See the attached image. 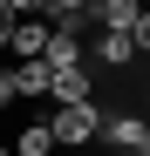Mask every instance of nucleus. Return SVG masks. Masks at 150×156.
<instances>
[{"mask_svg": "<svg viewBox=\"0 0 150 156\" xmlns=\"http://www.w3.org/2000/svg\"><path fill=\"white\" fill-rule=\"evenodd\" d=\"M48 136H55V149H82L96 143V129H103V102H75V109H48Z\"/></svg>", "mask_w": 150, "mask_h": 156, "instance_id": "f257e3e1", "label": "nucleus"}, {"mask_svg": "<svg viewBox=\"0 0 150 156\" xmlns=\"http://www.w3.org/2000/svg\"><path fill=\"white\" fill-rule=\"evenodd\" d=\"M82 14H89V27H103V34H130V41H137V55L150 48V14L130 7V0H89Z\"/></svg>", "mask_w": 150, "mask_h": 156, "instance_id": "f03ea898", "label": "nucleus"}, {"mask_svg": "<svg viewBox=\"0 0 150 156\" xmlns=\"http://www.w3.org/2000/svg\"><path fill=\"white\" fill-rule=\"evenodd\" d=\"M103 143H116L123 156H150V122L130 115V109H103V129H96Z\"/></svg>", "mask_w": 150, "mask_h": 156, "instance_id": "7ed1b4c3", "label": "nucleus"}, {"mask_svg": "<svg viewBox=\"0 0 150 156\" xmlns=\"http://www.w3.org/2000/svg\"><path fill=\"white\" fill-rule=\"evenodd\" d=\"M48 82H55V75H48V61H7V102H48Z\"/></svg>", "mask_w": 150, "mask_h": 156, "instance_id": "20e7f679", "label": "nucleus"}, {"mask_svg": "<svg viewBox=\"0 0 150 156\" xmlns=\"http://www.w3.org/2000/svg\"><path fill=\"white\" fill-rule=\"evenodd\" d=\"M48 102H55V109H75V102H96V75H89V68H62L55 82H48Z\"/></svg>", "mask_w": 150, "mask_h": 156, "instance_id": "39448f33", "label": "nucleus"}, {"mask_svg": "<svg viewBox=\"0 0 150 156\" xmlns=\"http://www.w3.org/2000/svg\"><path fill=\"white\" fill-rule=\"evenodd\" d=\"M48 48V20H14L7 27V61H41Z\"/></svg>", "mask_w": 150, "mask_h": 156, "instance_id": "423d86ee", "label": "nucleus"}, {"mask_svg": "<svg viewBox=\"0 0 150 156\" xmlns=\"http://www.w3.org/2000/svg\"><path fill=\"white\" fill-rule=\"evenodd\" d=\"M89 41H75V34H48V48H41V61H48V75H62V68H89V55H82Z\"/></svg>", "mask_w": 150, "mask_h": 156, "instance_id": "0eeeda50", "label": "nucleus"}, {"mask_svg": "<svg viewBox=\"0 0 150 156\" xmlns=\"http://www.w3.org/2000/svg\"><path fill=\"white\" fill-rule=\"evenodd\" d=\"M82 55H96L103 68H130V61H137V41H130V34H96Z\"/></svg>", "mask_w": 150, "mask_h": 156, "instance_id": "6e6552de", "label": "nucleus"}, {"mask_svg": "<svg viewBox=\"0 0 150 156\" xmlns=\"http://www.w3.org/2000/svg\"><path fill=\"white\" fill-rule=\"evenodd\" d=\"M7 156H55V136H48V122H28V129L7 143Z\"/></svg>", "mask_w": 150, "mask_h": 156, "instance_id": "1a4fd4ad", "label": "nucleus"}, {"mask_svg": "<svg viewBox=\"0 0 150 156\" xmlns=\"http://www.w3.org/2000/svg\"><path fill=\"white\" fill-rule=\"evenodd\" d=\"M48 20V34H75V41H89V14H41Z\"/></svg>", "mask_w": 150, "mask_h": 156, "instance_id": "9d476101", "label": "nucleus"}, {"mask_svg": "<svg viewBox=\"0 0 150 156\" xmlns=\"http://www.w3.org/2000/svg\"><path fill=\"white\" fill-rule=\"evenodd\" d=\"M89 0H48V14H82Z\"/></svg>", "mask_w": 150, "mask_h": 156, "instance_id": "9b49d317", "label": "nucleus"}, {"mask_svg": "<svg viewBox=\"0 0 150 156\" xmlns=\"http://www.w3.org/2000/svg\"><path fill=\"white\" fill-rule=\"evenodd\" d=\"M7 27H14V14L0 7V61H7Z\"/></svg>", "mask_w": 150, "mask_h": 156, "instance_id": "f8f14e48", "label": "nucleus"}, {"mask_svg": "<svg viewBox=\"0 0 150 156\" xmlns=\"http://www.w3.org/2000/svg\"><path fill=\"white\" fill-rule=\"evenodd\" d=\"M130 7H150V0H130Z\"/></svg>", "mask_w": 150, "mask_h": 156, "instance_id": "ddd939ff", "label": "nucleus"}, {"mask_svg": "<svg viewBox=\"0 0 150 156\" xmlns=\"http://www.w3.org/2000/svg\"><path fill=\"white\" fill-rule=\"evenodd\" d=\"M0 156H7V143H0Z\"/></svg>", "mask_w": 150, "mask_h": 156, "instance_id": "4468645a", "label": "nucleus"}]
</instances>
